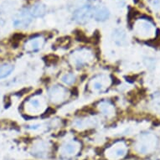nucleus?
Here are the masks:
<instances>
[{"instance_id":"a211bd4d","label":"nucleus","mask_w":160,"mask_h":160,"mask_svg":"<svg viewBox=\"0 0 160 160\" xmlns=\"http://www.w3.org/2000/svg\"><path fill=\"white\" fill-rule=\"evenodd\" d=\"M75 35H76V39L78 40H80V41H85L86 42L87 40H85V39H87V38L85 37V35L83 34V32L80 31V30H78V31H75ZM88 40V39H87Z\"/></svg>"},{"instance_id":"dca6fc26","label":"nucleus","mask_w":160,"mask_h":160,"mask_svg":"<svg viewBox=\"0 0 160 160\" xmlns=\"http://www.w3.org/2000/svg\"><path fill=\"white\" fill-rule=\"evenodd\" d=\"M61 80L65 85H72L75 81V75L71 73H67L62 76Z\"/></svg>"},{"instance_id":"6ab92c4d","label":"nucleus","mask_w":160,"mask_h":160,"mask_svg":"<svg viewBox=\"0 0 160 160\" xmlns=\"http://www.w3.org/2000/svg\"><path fill=\"white\" fill-rule=\"evenodd\" d=\"M154 107H155V108L158 110V111H159L160 112V97L159 98L155 99Z\"/></svg>"},{"instance_id":"4468645a","label":"nucleus","mask_w":160,"mask_h":160,"mask_svg":"<svg viewBox=\"0 0 160 160\" xmlns=\"http://www.w3.org/2000/svg\"><path fill=\"white\" fill-rule=\"evenodd\" d=\"M46 6L43 5V4H36L35 6H34V8H32L31 10V14L33 16L35 17H40L44 15L46 13Z\"/></svg>"},{"instance_id":"ddd939ff","label":"nucleus","mask_w":160,"mask_h":160,"mask_svg":"<svg viewBox=\"0 0 160 160\" xmlns=\"http://www.w3.org/2000/svg\"><path fill=\"white\" fill-rule=\"evenodd\" d=\"M14 70L13 65L9 63H5L0 65V79L8 77V75H11V73Z\"/></svg>"},{"instance_id":"f8f14e48","label":"nucleus","mask_w":160,"mask_h":160,"mask_svg":"<svg viewBox=\"0 0 160 160\" xmlns=\"http://www.w3.org/2000/svg\"><path fill=\"white\" fill-rule=\"evenodd\" d=\"M30 22H31V19L30 17L29 16V14L27 13H21L20 15H19V18H17L13 24L14 25L17 27H20V26H27L29 25Z\"/></svg>"},{"instance_id":"9b49d317","label":"nucleus","mask_w":160,"mask_h":160,"mask_svg":"<svg viewBox=\"0 0 160 160\" xmlns=\"http://www.w3.org/2000/svg\"><path fill=\"white\" fill-rule=\"evenodd\" d=\"M27 107H28V111H30V112H37L40 109L41 107V103H40V99L37 97H31L27 101Z\"/></svg>"},{"instance_id":"1a4fd4ad","label":"nucleus","mask_w":160,"mask_h":160,"mask_svg":"<svg viewBox=\"0 0 160 160\" xmlns=\"http://www.w3.org/2000/svg\"><path fill=\"white\" fill-rule=\"evenodd\" d=\"M148 141L143 142L140 141V143L138 145L139 148V152L141 153H147L149 148H153V146L156 145V139H155V137L153 135H150V134H148Z\"/></svg>"},{"instance_id":"f257e3e1","label":"nucleus","mask_w":160,"mask_h":160,"mask_svg":"<svg viewBox=\"0 0 160 160\" xmlns=\"http://www.w3.org/2000/svg\"><path fill=\"white\" fill-rule=\"evenodd\" d=\"M92 59V54L91 51L85 49L78 50L74 52H72L70 56V60H71L73 65H75V66L80 68L83 67L88 64Z\"/></svg>"},{"instance_id":"39448f33","label":"nucleus","mask_w":160,"mask_h":160,"mask_svg":"<svg viewBox=\"0 0 160 160\" xmlns=\"http://www.w3.org/2000/svg\"><path fill=\"white\" fill-rule=\"evenodd\" d=\"M109 151L110 152L108 153V157L111 159H119V158H122L127 154V148H126L125 145L123 143H116L114 145V149L110 148Z\"/></svg>"},{"instance_id":"20e7f679","label":"nucleus","mask_w":160,"mask_h":160,"mask_svg":"<svg viewBox=\"0 0 160 160\" xmlns=\"http://www.w3.org/2000/svg\"><path fill=\"white\" fill-rule=\"evenodd\" d=\"M108 80H107V77L105 75H97L90 81L89 86L92 91H101L105 87H107L106 85H107Z\"/></svg>"},{"instance_id":"f3484780","label":"nucleus","mask_w":160,"mask_h":160,"mask_svg":"<svg viewBox=\"0 0 160 160\" xmlns=\"http://www.w3.org/2000/svg\"><path fill=\"white\" fill-rule=\"evenodd\" d=\"M58 60H59V58L56 56H54V55H51V56H48L46 57V62L48 64H55L58 61Z\"/></svg>"},{"instance_id":"0eeeda50","label":"nucleus","mask_w":160,"mask_h":160,"mask_svg":"<svg viewBox=\"0 0 160 160\" xmlns=\"http://www.w3.org/2000/svg\"><path fill=\"white\" fill-rule=\"evenodd\" d=\"M80 146L77 142H69L62 146V153L65 156H71L77 153Z\"/></svg>"},{"instance_id":"f03ea898","label":"nucleus","mask_w":160,"mask_h":160,"mask_svg":"<svg viewBox=\"0 0 160 160\" xmlns=\"http://www.w3.org/2000/svg\"><path fill=\"white\" fill-rule=\"evenodd\" d=\"M68 91L61 85H54L49 90V97L54 103H60L67 98Z\"/></svg>"},{"instance_id":"423d86ee","label":"nucleus","mask_w":160,"mask_h":160,"mask_svg":"<svg viewBox=\"0 0 160 160\" xmlns=\"http://www.w3.org/2000/svg\"><path fill=\"white\" fill-rule=\"evenodd\" d=\"M45 40L42 37H35L28 40L24 46L25 51L28 52H35L42 48Z\"/></svg>"},{"instance_id":"7ed1b4c3","label":"nucleus","mask_w":160,"mask_h":160,"mask_svg":"<svg viewBox=\"0 0 160 160\" xmlns=\"http://www.w3.org/2000/svg\"><path fill=\"white\" fill-rule=\"evenodd\" d=\"M92 13V8L91 5H85L75 11L74 19L79 23H84L91 18Z\"/></svg>"},{"instance_id":"9d476101","label":"nucleus","mask_w":160,"mask_h":160,"mask_svg":"<svg viewBox=\"0 0 160 160\" xmlns=\"http://www.w3.org/2000/svg\"><path fill=\"white\" fill-rule=\"evenodd\" d=\"M93 16L95 19L99 21H103L108 18L109 16V12L105 7H99L96 8L93 12Z\"/></svg>"},{"instance_id":"6e6552de","label":"nucleus","mask_w":160,"mask_h":160,"mask_svg":"<svg viewBox=\"0 0 160 160\" xmlns=\"http://www.w3.org/2000/svg\"><path fill=\"white\" fill-rule=\"evenodd\" d=\"M99 110L103 115H105L107 118H111L114 115L115 108L114 106L110 101H101L99 104Z\"/></svg>"},{"instance_id":"2eb2a0df","label":"nucleus","mask_w":160,"mask_h":160,"mask_svg":"<svg viewBox=\"0 0 160 160\" xmlns=\"http://www.w3.org/2000/svg\"><path fill=\"white\" fill-rule=\"evenodd\" d=\"M115 42L118 45H123L125 43V34L124 32H122L121 30H116V32L113 35Z\"/></svg>"}]
</instances>
